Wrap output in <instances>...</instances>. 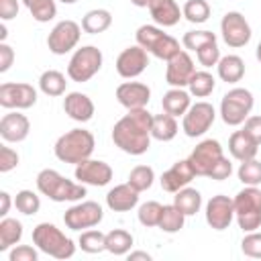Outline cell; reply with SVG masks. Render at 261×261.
Listing matches in <instances>:
<instances>
[{
	"instance_id": "obj_1",
	"label": "cell",
	"mask_w": 261,
	"mask_h": 261,
	"mask_svg": "<svg viewBox=\"0 0 261 261\" xmlns=\"http://www.w3.org/2000/svg\"><path fill=\"white\" fill-rule=\"evenodd\" d=\"M151 122L153 114L147 108L128 110L114 126L112 141L114 145L128 155H143L151 147Z\"/></svg>"
},
{
	"instance_id": "obj_2",
	"label": "cell",
	"mask_w": 261,
	"mask_h": 261,
	"mask_svg": "<svg viewBox=\"0 0 261 261\" xmlns=\"http://www.w3.org/2000/svg\"><path fill=\"white\" fill-rule=\"evenodd\" d=\"M94 147H96V141H94V135L90 130L71 128L55 141L53 151H55V157L59 161L77 165V163L90 159V155L94 153Z\"/></svg>"
},
{
	"instance_id": "obj_3",
	"label": "cell",
	"mask_w": 261,
	"mask_h": 261,
	"mask_svg": "<svg viewBox=\"0 0 261 261\" xmlns=\"http://www.w3.org/2000/svg\"><path fill=\"white\" fill-rule=\"evenodd\" d=\"M37 190L53 202H77L86 196V188L82 184H73L49 167L37 173Z\"/></svg>"
},
{
	"instance_id": "obj_4",
	"label": "cell",
	"mask_w": 261,
	"mask_h": 261,
	"mask_svg": "<svg viewBox=\"0 0 261 261\" xmlns=\"http://www.w3.org/2000/svg\"><path fill=\"white\" fill-rule=\"evenodd\" d=\"M33 243L39 251L55 259H69L75 253V245L69 237H65L55 224L41 222L33 228Z\"/></svg>"
},
{
	"instance_id": "obj_5",
	"label": "cell",
	"mask_w": 261,
	"mask_h": 261,
	"mask_svg": "<svg viewBox=\"0 0 261 261\" xmlns=\"http://www.w3.org/2000/svg\"><path fill=\"white\" fill-rule=\"evenodd\" d=\"M232 202L239 228L245 232L257 230L261 226V190L257 186H247L232 198Z\"/></svg>"
},
{
	"instance_id": "obj_6",
	"label": "cell",
	"mask_w": 261,
	"mask_h": 261,
	"mask_svg": "<svg viewBox=\"0 0 261 261\" xmlns=\"http://www.w3.org/2000/svg\"><path fill=\"white\" fill-rule=\"evenodd\" d=\"M135 39H137V45H141L147 53L155 55L157 59H165L169 61L175 53H179V41L173 39L171 35L163 33L159 27H153V24H143L137 29L135 33Z\"/></svg>"
},
{
	"instance_id": "obj_7",
	"label": "cell",
	"mask_w": 261,
	"mask_h": 261,
	"mask_svg": "<svg viewBox=\"0 0 261 261\" xmlns=\"http://www.w3.org/2000/svg\"><path fill=\"white\" fill-rule=\"evenodd\" d=\"M253 94L245 88H232L228 90L222 100H220V116L224 120V124L228 126H239L243 124L253 108Z\"/></svg>"
},
{
	"instance_id": "obj_8",
	"label": "cell",
	"mask_w": 261,
	"mask_h": 261,
	"mask_svg": "<svg viewBox=\"0 0 261 261\" xmlns=\"http://www.w3.org/2000/svg\"><path fill=\"white\" fill-rule=\"evenodd\" d=\"M102 67V51L94 45H86L75 49L67 63V75L71 82H88L92 80Z\"/></svg>"
},
{
	"instance_id": "obj_9",
	"label": "cell",
	"mask_w": 261,
	"mask_h": 261,
	"mask_svg": "<svg viewBox=\"0 0 261 261\" xmlns=\"http://www.w3.org/2000/svg\"><path fill=\"white\" fill-rule=\"evenodd\" d=\"M104 218V210L98 202H80L73 204L71 208L65 210L63 214V222L69 230H82V228H92L96 224H100Z\"/></svg>"
},
{
	"instance_id": "obj_10",
	"label": "cell",
	"mask_w": 261,
	"mask_h": 261,
	"mask_svg": "<svg viewBox=\"0 0 261 261\" xmlns=\"http://www.w3.org/2000/svg\"><path fill=\"white\" fill-rule=\"evenodd\" d=\"M37 90L24 82H4L0 86V106L10 110H27L35 106Z\"/></svg>"
},
{
	"instance_id": "obj_11",
	"label": "cell",
	"mask_w": 261,
	"mask_h": 261,
	"mask_svg": "<svg viewBox=\"0 0 261 261\" xmlns=\"http://www.w3.org/2000/svg\"><path fill=\"white\" fill-rule=\"evenodd\" d=\"M216 118V110L210 102H196L188 108V112L184 114V122H181V128L188 137L196 139V137H202L214 122Z\"/></svg>"
},
{
	"instance_id": "obj_12",
	"label": "cell",
	"mask_w": 261,
	"mask_h": 261,
	"mask_svg": "<svg viewBox=\"0 0 261 261\" xmlns=\"http://www.w3.org/2000/svg\"><path fill=\"white\" fill-rule=\"evenodd\" d=\"M220 33H222V39L228 47L232 49H239V47H245L249 41H251V27L247 22V18L237 12V10H230L222 16L220 20Z\"/></svg>"
},
{
	"instance_id": "obj_13",
	"label": "cell",
	"mask_w": 261,
	"mask_h": 261,
	"mask_svg": "<svg viewBox=\"0 0 261 261\" xmlns=\"http://www.w3.org/2000/svg\"><path fill=\"white\" fill-rule=\"evenodd\" d=\"M80 37H82V29L77 22L61 20L51 29V33L47 37V47L55 55H65L80 43Z\"/></svg>"
},
{
	"instance_id": "obj_14",
	"label": "cell",
	"mask_w": 261,
	"mask_h": 261,
	"mask_svg": "<svg viewBox=\"0 0 261 261\" xmlns=\"http://www.w3.org/2000/svg\"><path fill=\"white\" fill-rule=\"evenodd\" d=\"M220 157H222V147H220V143H218L216 139H204V141H200V143L194 147V151L190 153L188 159H190V163H192L196 175H206V177H208L210 169L214 167V163H216Z\"/></svg>"
},
{
	"instance_id": "obj_15",
	"label": "cell",
	"mask_w": 261,
	"mask_h": 261,
	"mask_svg": "<svg viewBox=\"0 0 261 261\" xmlns=\"http://www.w3.org/2000/svg\"><path fill=\"white\" fill-rule=\"evenodd\" d=\"M234 218V202L224 194H216L206 204V222L214 230H224Z\"/></svg>"
},
{
	"instance_id": "obj_16",
	"label": "cell",
	"mask_w": 261,
	"mask_h": 261,
	"mask_svg": "<svg viewBox=\"0 0 261 261\" xmlns=\"http://www.w3.org/2000/svg\"><path fill=\"white\" fill-rule=\"evenodd\" d=\"M147 65H149V57H147V51L141 45L126 47L116 57V71L124 80H133V77L141 75Z\"/></svg>"
},
{
	"instance_id": "obj_17",
	"label": "cell",
	"mask_w": 261,
	"mask_h": 261,
	"mask_svg": "<svg viewBox=\"0 0 261 261\" xmlns=\"http://www.w3.org/2000/svg\"><path fill=\"white\" fill-rule=\"evenodd\" d=\"M75 179H80V184L102 188V186L110 184L112 167L100 159H86V161L75 165Z\"/></svg>"
},
{
	"instance_id": "obj_18",
	"label": "cell",
	"mask_w": 261,
	"mask_h": 261,
	"mask_svg": "<svg viewBox=\"0 0 261 261\" xmlns=\"http://www.w3.org/2000/svg\"><path fill=\"white\" fill-rule=\"evenodd\" d=\"M196 73L194 61L186 51L175 53L169 61H167V69H165V82L171 88H184L190 84L192 75Z\"/></svg>"
},
{
	"instance_id": "obj_19",
	"label": "cell",
	"mask_w": 261,
	"mask_h": 261,
	"mask_svg": "<svg viewBox=\"0 0 261 261\" xmlns=\"http://www.w3.org/2000/svg\"><path fill=\"white\" fill-rule=\"evenodd\" d=\"M194 177H196V171H194L190 159H179V161H175L167 171L161 173V179H159V181H161V188H163L165 192L175 194L177 190L186 188Z\"/></svg>"
},
{
	"instance_id": "obj_20",
	"label": "cell",
	"mask_w": 261,
	"mask_h": 261,
	"mask_svg": "<svg viewBox=\"0 0 261 261\" xmlns=\"http://www.w3.org/2000/svg\"><path fill=\"white\" fill-rule=\"evenodd\" d=\"M149 98H151V90L147 84H141V82H124L116 88V100L126 110L147 108Z\"/></svg>"
},
{
	"instance_id": "obj_21",
	"label": "cell",
	"mask_w": 261,
	"mask_h": 261,
	"mask_svg": "<svg viewBox=\"0 0 261 261\" xmlns=\"http://www.w3.org/2000/svg\"><path fill=\"white\" fill-rule=\"evenodd\" d=\"M31 122L24 114L20 112H8L0 120V137L6 143H20L29 137Z\"/></svg>"
},
{
	"instance_id": "obj_22",
	"label": "cell",
	"mask_w": 261,
	"mask_h": 261,
	"mask_svg": "<svg viewBox=\"0 0 261 261\" xmlns=\"http://www.w3.org/2000/svg\"><path fill=\"white\" fill-rule=\"evenodd\" d=\"M63 110L71 120L88 122L94 116V102L90 100V96H86L82 92H69L63 98Z\"/></svg>"
},
{
	"instance_id": "obj_23",
	"label": "cell",
	"mask_w": 261,
	"mask_h": 261,
	"mask_svg": "<svg viewBox=\"0 0 261 261\" xmlns=\"http://www.w3.org/2000/svg\"><path fill=\"white\" fill-rule=\"evenodd\" d=\"M139 202V192L126 181L120 186H114L108 194H106V206L114 212H126L130 208H135Z\"/></svg>"
},
{
	"instance_id": "obj_24",
	"label": "cell",
	"mask_w": 261,
	"mask_h": 261,
	"mask_svg": "<svg viewBox=\"0 0 261 261\" xmlns=\"http://www.w3.org/2000/svg\"><path fill=\"white\" fill-rule=\"evenodd\" d=\"M228 151L237 161H249V159H255V155L259 151V143L245 128L234 130L228 139Z\"/></svg>"
},
{
	"instance_id": "obj_25",
	"label": "cell",
	"mask_w": 261,
	"mask_h": 261,
	"mask_svg": "<svg viewBox=\"0 0 261 261\" xmlns=\"http://www.w3.org/2000/svg\"><path fill=\"white\" fill-rule=\"evenodd\" d=\"M149 12H151V18L161 27H173L184 16L175 0H151Z\"/></svg>"
},
{
	"instance_id": "obj_26",
	"label": "cell",
	"mask_w": 261,
	"mask_h": 261,
	"mask_svg": "<svg viewBox=\"0 0 261 261\" xmlns=\"http://www.w3.org/2000/svg\"><path fill=\"white\" fill-rule=\"evenodd\" d=\"M161 106H163V112H167L171 116H181L192 106L190 104V94L184 88H171V90H167L163 94Z\"/></svg>"
},
{
	"instance_id": "obj_27",
	"label": "cell",
	"mask_w": 261,
	"mask_h": 261,
	"mask_svg": "<svg viewBox=\"0 0 261 261\" xmlns=\"http://www.w3.org/2000/svg\"><path fill=\"white\" fill-rule=\"evenodd\" d=\"M218 69V77L226 84H237L243 80L245 75V61L239 55H224L220 57V61L216 63Z\"/></svg>"
},
{
	"instance_id": "obj_28",
	"label": "cell",
	"mask_w": 261,
	"mask_h": 261,
	"mask_svg": "<svg viewBox=\"0 0 261 261\" xmlns=\"http://www.w3.org/2000/svg\"><path fill=\"white\" fill-rule=\"evenodd\" d=\"M112 24V14L104 8H94L90 12L84 14L82 18V29L90 35H98V33H104L108 27Z\"/></svg>"
},
{
	"instance_id": "obj_29",
	"label": "cell",
	"mask_w": 261,
	"mask_h": 261,
	"mask_svg": "<svg viewBox=\"0 0 261 261\" xmlns=\"http://www.w3.org/2000/svg\"><path fill=\"white\" fill-rule=\"evenodd\" d=\"M177 135V122L175 116L163 112V114H155L153 122H151V137L157 141H171Z\"/></svg>"
},
{
	"instance_id": "obj_30",
	"label": "cell",
	"mask_w": 261,
	"mask_h": 261,
	"mask_svg": "<svg viewBox=\"0 0 261 261\" xmlns=\"http://www.w3.org/2000/svg\"><path fill=\"white\" fill-rule=\"evenodd\" d=\"M173 204H175L186 216H194V214L200 210V206H202V196H200V192L194 190V188H181V190L175 192Z\"/></svg>"
},
{
	"instance_id": "obj_31",
	"label": "cell",
	"mask_w": 261,
	"mask_h": 261,
	"mask_svg": "<svg viewBox=\"0 0 261 261\" xmlns=\"http://www.w3.org/2000/svg\"><path fill=\"white\" fill-rule=\"evenodd\" d=\"M22 239V224L16 218L0 220V251H8Z\"/></svg>"
},
{
	"instance_id": "obj_32",
	"label": "cell",
	"mask_w": 261,
	"mask_h": 261,
	"mask_svg": "<svg viewBox=\"0 0 261 261\" xmlns=\"http://www.w3.org/2000/svg\"><path fill=\"white\" fill-rule=\"evenodd\" d=\"M65 86H67L65 75L57 69H47L39 77V88L47 96H61L65 92Z\"/></svg>"
},
{
	"instance_id": "obj_33",
	"label": "cell",
	"mask_w": 261,
	"mask_h": 261,
	"mask_svg": "<svg viewBox=\"0 0 261 261\" xmlns=\"http://www.w3.org/2000/svg\"><path fill=\"white\" fill-rule=\"evenodd\" d=\"M133 247V234L122 228L106 232V251L112 255H126Z\"/></svg>"
},
{
	"instance_id": "obj_34",
	"label": "cell",
	"mask_w": 261,
	"mask_h": 261,
	"mask_svg": "<svg viewBox=\"0 0 261 261\" xmlns=\"http://www.w3.org/2000/svg\"><path fill=\"white\" fill-rule=\"evenodd\" d=\"M184 220L186 214L175 206V204H167L161 210V218H159V228L163 232H177L179 228H184Z\"/></svg>"
},
{
	"instance_id": "obj_35",
	"label": "cell",
	"mask_w": 261,
	"mask_h": 261,
	"mask_svg": "<svg viewBox=\"0 0 261 261\" xmlns=\"http://www.w3.org/2000/svg\"><path fill=\"white\" fill-rule=\"evenodd\" d=\"M22 4L29 8L31 16L37 22H49L57 14L55 0H22Z\"/></svg>"
},
{
	"instance_id": "obj_36",
	"label": "cell",
	"mask_w": 261,
	"mask_h": 261,
	"mask_svg": "<svg viewBox=\"0 0 261 261\" xmlns=\"http://www.w3.org/2000/svg\"><path fill=\"white\" fill-rule=\"evenodd\" d=\"M214 86H216V80H214V75L208 73V71H196V73L192 75L190 84H188L190 94L196 96V98H206V96H210V94L214 92Z\"/></svg>"
},
{
	"instance_id": "obj_37",
	"label": "cell",
	"mask_w": 261,
	"mask_h": 261,
	"mask_svg": "<svg viewBox=\"0 0 261 261\" xmlns=\"http://www.w3.org/2000/svg\"><path fill=\"white\" fill-rule=\"evenodd\" d=\"M153 179H155V171L153 167L149 165H137L130 169L128 173V184L137 190V192H145L153 186Z\"/></svg>"
},
{
	"instance_id": "obj_38",
	"label": "cell",
	"mask_w": 261,
	"mask_h": 261,
	"mask_svg": "<svg viewBox=\"0 0 261 261\" xmlns=\"http://www.w3.org/2000/svg\"><path fill=\"white\" fill-rule=\"evenodd\" d=\"M186 20L194 22V24H200V22H206L208 16H210V4L206 0H188L181 8Z\"/></svg>"
},
{
	"instance_id": "obj_39",
	"label": "cell",
	"mask_w": 261,
	"mask_h": 261,
	"mask_svg": "<svg viewBox=\"0 0 261 261\" xmlns=\"http://www.w3.org/2000/svg\"><path fill=\"white\" fill-rule=\"evenodd\" d=\"M77 245L86 253H102V251H106V234L100 230H84L80 234Z\"/></svg>"
},
{
	"instance_id": "obj_40",
	"label": "cell",
	"mask_w": 261,
	"mask_h": 261,
	"mask_svg": "<svg viewBox=\"0 0 261 261\" xmlns=\"http://www.w3.org/2000/svg\"><path fill=\"white\" fill-rule=\"evenodd\" d=\"M14 206H16L18 212L31 216V214H37V212H39L41 200H39V196H37L33 190H20V192L16 194V198H14Z\"/></svg>"
},
{
	"instance_id": "obj_41",
	"label": "cell",
	"mask_w": 261,
	"mask_h": 261,
	"mask_svg": "<svg viewBox=\"0 0 261 261\" xmlns=\"http://www.w3.org/2000/svg\"><path fill=\"white\" fill-rule=\"evenodd\" d=\"M237 175L245 186H259L261 184V161H257V159L241 161Z\"/></svg>"
},
{
	"instance_id": "obj_42",
	"label": "cell",
	"mask_w": 261,
	"mask_h": 261,
	"mask_svg": "<svg viewBox=\"0 0 261 261\" xmlns=\"http://www.w3.org/2000/svg\"><path fill=\"white\" fill-rule=\"evenodd\" d=\"M206 43H216V35L212 31H188L181 39V45L190 51H198Z\"/></svg>"
},
{
	"instance_id": "obj_43",
	"label": "cell",
	"mask_w": 261,
	"mask_h": 261,
	"mask_svg": "<svg viewBox=\"0 0 261 261\" xmlns=\"http://www.w3.org/2000/svg\"><path fill=\"white\" fill-rule=\"evenodd\" d=\"M161 210H163V206L159 202H155V200H149V202L141 204V208H139V222L143 226H159Z\"/></svg>"
},
{
	"instance_id": "obj_44",
	"label": "cell",
	"mask_w": 261,
	"mask_h": 261,
	"mask_svg": "<svg viewBox=\"0 0 261 261\" xmlns=\"http://www.w3.org/2000/svg\"><path fill=\"white\" fill-rule=\"evenodd\" d=\"M196 57H198L200 65L212 67V65H216V63L220 61V49H218L216 43H206L204 47H200V49L196 51Z\"/></svg>"
},
{
	"instance_id": "obj_45",
	"label": "cell",
	"mask_w": 261,
	"mask_h": 261,
	"mask_svg": "<svg viewBox=\"0 0 261 261\" xmlns=\"http://www.w3.org/2000/svg\"><path fill=\"white\" fill-rule=\"evenodd\" d=\"M241 251H243L247 257L261 259V232L251 230L249 234H245V239L241 241Z\"/></svg>"
},
{
	"instance_id": "obj_46",
	"label": "cell",
	"mask_w": 261,
	"mask_h": 261,
	"mask_svg": "<svg viewBox=\"0 0 261 261\" xmlns=\"http://www.w3.org/2000/svg\"><path fill=\"white\" fill-rule=\"evenodd\" d=\"M16 165H18V153H16L14 149L2 145V149H0V171H2V173H8V171H12Z\"/></svg>"
},
{
	"instance_id": "obj_47",
	"label": "cell",
	"mask_w": 261,
	"mask_h": 261,
	"mask_svg": "<svg viewBox=\"0 0 261 261\" xmlns=\"http://www.w3.org/2000/svg\"><path fill=\"white\" fill-rule=\"evenodd\" d=\"M230 173H232V163L222 155V157L214 163V167L210 169L208 177H212V179H216V181H222V179H228Z\"/></svg>"
},
{
	"instance_id": "obj_48",
	"label": "cell",
	"mask_w": 261,
	"mask_h": 261,
	"mask_svg": "<svg viewBox=\"0 0 261 261\" xmlns=\"http://www.w3.org/2000/svg\"><path fill=\"white\" fill-rule=\"evenodd\" d=\"M8 259H10V261H37L39 255H37V251H35L33 247H29V245H18V247H14V249L10 251Z\"/></svg>"
},
{
	"instance_id": "obj_49",
	"label": "cell",
	"mask_w": 261,
	"mask_h": 261,
	"mask_svg": "<svg viewBox=\"0 0 261 261\" xmlns=\"http://www.w3.org/2000/svg\"><path fill=\"white\" fill-rule=\"evenodd\" d=\"M12 61H14V51H12V47L6 45V43H0V73L8 71L10 65H12Z\"/></svg>"
},
{
	"instance_id": "obj_50",
	"label": "cell",
	"mask_w": 261,
	"mask_h": 261,
	"mask_svg": "<svg viewBox=\"0 0 261 261\" xmlns=\"http://www.w3.org/2000/svg\"><path fill=\"white\" fill-rule=\"evenodd\" d=\"M18 14V0H0V18L10 20Z\"/></svg>"
},
{
	"instance_id": "obj_51",
	"label": "cell",
	"mask_w": 261,
	"mask_h": 261,
	"mask_svg": "<svg viewBox=\"0 0 261 261\" xmlns=\"http://www.w3.org/2000/svg\"><path fill=\"white\" fill-rule=\"evenodd\" d=\"M245 130L261 145V116H249L245 120Z\"/></svg>"
},
{
	"instance_id": "obj_52",
	"label": "cell",
	"mask_w": 261,
	"mask_h": 261,
	"mask_svg": "<svg viewBox=\"0 0 261 261\" xmlns=\"http://www.w3.org/2000/svg\"><path fill=\"white\" fill-rule=\"evenodd\" d=\"M8 210H10V194L0 192V216H6Z\"/></svg>"
},
{
	"instance_id": "obj_53",
	"label": "cell",
	"mask_w": 261,
	"mask_h": 261,
	"mask_svg": "<svg viewBox=\"0 0 261 261\" xmlns=\"http://www.w3.org/2000/svg\"><path fill=\"white\" fill-rule=\"evenodd\" d=\"M139 259H143V261H151V255L145 253V251H133V253H128V261H139Z\"/></svg>"
},
{
	"instance_id": "obj_54",
	"label": "cell",
	"mask_w": 261,
	"mask_h": 261,
	"mask_svg": "<svg viewBox=\"0 0 261 261\" xmlns=\"http://www.w3.org/2000/svg\"><path fill=\"white\" fill-rule=\"evenodd\" d=\"M149 2H151V0H130V4H135V6H139V8L149 6Z\"/></svg>"
},
{
	"instance_id": "obj_55",
	"label": "cell",
	"mask_w": 261,
	"mask_h": 261,
	"mask_svg": "<svg viewBox=\"0 0 261 261\" xmlns=\"http://www.w3.org/2000/svg\"><path fill=\"white\" fill-rule=\"evenodd\" d=\"M6 35H8V33H6V27H4V24H0V43H4Z\"/></svg>"
},
{
	"instance_id": "obj_56",
	"label": "cell",
	"mask_w": 261,
	"mask_h": 261,
	"mask_svg": "<svg viewBox=\"0 0 261 261\" xmlns=\"http://www.w3.org/2000/svg\"><path fill=\"white\" fill-rule=\"evenodd\" d=\"M255 55H257V61L261 63V41H259V45H257V51H255Z\"/></svg>"
},
{
	"instance_id": "obj_57",
	"label": "cell",
	"mask_w": 261,
	"mask_h": 261,
	"mask_svg": "<svg viewBox=\"0 0 261 261\" xmlns=\"http://www.w3.org/2000/svg\"><path fill=\"white\" fill-rule=\"evenodd\" d=\"M59 2H63V4H73V2H77V0H59Z\"/></svg>"
}]
</instances>
